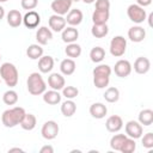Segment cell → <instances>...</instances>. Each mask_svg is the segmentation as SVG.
<instances>
[{"instance_id":"cell-1","label":"cell","mask_w":153,"mask_h":153,"mask_svg":"<svg viewBox=\"0 0 153 153\" xmlns=\"http://www.w3.org/2000/svg\"><path fill=\"white\" fill-rule=\"evenodd\" d=\"M26 114L25 109L22 106H13L5 110L1 115V122L6 128H14L20 123L24 115Z\"/></svg>"},{"instance_id":"cell-2","label":"cell","mask_w":153,"mask_h":153,"mask_svg":"<svg viewBox=\"0 0 153 153\" xmlns=\"http://www.w3.org/2000/svg\"><path fill=\"white\" fill-rule=\"evenodd\" d=\"M26 87H27V91L30 94L39 96V94H43L44 91L47 90V84H45L43 76L41 75V73L33 72L27 76Z\"/></svg>"},{"instance_id":"cell-3","label":"cell","mask_w":153,"mask_h":153,"mask_svg":"<svg viewBox=\"0 0 153 153\" xmlns=\"http://www.w3.org/2000/svg\"><path fill=\"white\" fill-rule=\"evenodd\" d=\"M0 78L8 87H14L18 84L19 73L17 67L11 62H4L0 66Z\"/></svg>"},{"instance_id":"cell-4","label":"cell","mask_w":153,"mask_h":153,"mask_svg":"<svg viewBox=\"0 0 153 153\" xmlns=\"http://www.w3.org/2000/svg\"><path fill=\"white\" fill-rule=\"evenodd\" d=\"M127 16L135 24H141L147 18V13H146L145 8L141 7V6H139L137 4H131V5L128 6V8H127Z\"/></svg>"},{"instance_id":"cell-5","label":"cell","mask_w":153,"mask_h":153,"mask_svg":"<svg viewBox=\"0 0 153 153\" xmlns=\"http://www.w3.org/2000/svg\"><path fill=\"white\" fill-rule=\"evenodd\" d=\"M127 50V39L123 36H115L110 41V54L115 57H121Z\"/></svg>"},{"instance_id":"cell-6","label":"cell","mask_w":153,"mask_h":153,"mask_svg":"<svg viewBox=\"0 0 153 153\" xmlns=\"http://www.w3.org/2000/svg\"><path fill=\"white\" fill-rule=\"evenodd\" d=\"M59 131H60V127L53 120L44 122V124L42 126V129H41V134H42L43 139H45V140H54L59 135Z\"/></svg>"},{"instance_id":"cell-7","label":"cell","mask_w":153,"mask_h":153,"mask_svg":"<svg viewBox=\"0 0 153 153\" xmlns=\"http://www.w3.org/2000/svg\"><path fill=\"white\" fill-rule=\"evenodd\" d=\"M124 130H126V135L128 137H131L134 140L140 139L143 134V127L137 122V121H128L124 126Z\"/></svg>"},{"instance_id":"cell-8","label":"cell","mask_w":153,"mask_h":153,"mask_svg":"<svg viewBox=\"0 0 153 153\" xmlns=\"http://www.w3.org/2000/svg\"><path fill=\"white\" fill-rule=\"evenodd\" d=\"M131 69H133L131 63L128 60H123V59L118 60L115 63V66H114V72L120 78H127V76H129L130 73H131Z\"/></svg>"},{"instance_id":"cell-9","label":"cell","mask_w":153,"mask_h":153,"mask_svg":"<svg viewBox=\"0 0 153 153\" xmlns=\"http://www.w3.org/2000/svg\"><path fill=\"white\" fill-rule=\"evenodd\" d=\"M72 4H73L72 0H54L50 5V8L55 14L65 16L72 8Z\"/></svg>"},{"instance_id":"cell-10","label":"cell","mask_w":153,"mask_h":153,"mask_svg":"<svg viewBox=\"0 0 153 153\" xmlns=\"http://www.w3.org/2000/svg\"><path fill=\"white\" fill-rule=\"evenodd\" d=\"M39 23H41V16L35 10L27 11L23 16V24L27 29H36L39 25Z\"/></svg>"},{"instance_id":"cell-11","label":"cell","mask_w":153,"mask_h":153,"mask_svg":"<svg viewBox=\"0 0 153 153\" xmlns=\"http://www.w3.org/2000/svg\"><path fill=\"white\" fill-rule=\"evenodd\" d=\"M48 24H49V29L51 31L55 32H61L65 27H66V19L63 16H59V14H51L48 19Z\"/></svg>"},{"instance_id":"cell-12","label":"cell","mask_w":153,"mask_h":153,"mask_svg":"<svg viewBox=\"0 0 153 153\" xmlns=\"http://www.w3.org/2000/svg\"><path fill=\"white\" fill-rule=\"evenodd\" d=\"M105 128L110 133L120 131L123 128V120H122V117L118 116V115H112V116L108 117V120L105 122Z\"/></svg>"},{"instance_id":"cell-13","label":"cell","mask_w":153,"mask_h":153,"mask_svg":"<svg viewBox=\"0 0 153 153\" xmlns=\"http://www.w3.org/2000/svg\"><path fill=\"white\" fill-rule=\"evenodd\" d=\"M65 19L69 26H78L79 24H81V22L84 19V14H82L81 10H79V8H71Z\"/></svg>"},{"instance_id":"cell-14","label":"cell","mask_w":153,"mask_h":153,"mask_svg":"<svg viewBox=\"0 0 153 153\" xmlns=\"http://www.w3.org/2000/svg\"><path fill=\"white\" fill-rule=\"evenodd\" d=\"M48 85L51 90L60 91L66 86V80L62 74L60 73H51L48 76Z\"/></svg>"},{"instance_id":"cell-15","label":"cell","mask_w":153,"mask_h":153,"mask_svg":"<svg viewBox=\"0 0 153 153\" xmlns=\"http://www.w3.org/2000/svg\"><path fill=\"white\" fill-rule=\"evenodd\" d=\"M146 37V30L140 26V25H135V26H131L129 30H128V38L134 42V43H140L145 39Z\"/></svg>"},{"instance_id":"cell-16","label":"cell","mask_w":153,"mask_h":153,"mask_svg":"<svg viewBox=\"0 0 153 153\" xmlns=\"http://www.w3.org/2000/svg\"><path fill=\"white\" fill-rule=\"evenodd\" d=\"M61 38L65 43H74L79 38V31L75 26H67L61 31Z\"/></svg>"},{"instance_id":"cell-17","label":"cell","mask_w":153,"mask_h":153,"mask_svg":"<svg viewBox=\"0 0 153 153\" xmlns=\"http://www.w3.org/2000/svg\"><path fill=\"white\" fill-rule=\"evenodd\" d=\"M151 69V61L145 56H140L134 62V71L137 74H146Z\"/></svg>"},{"instance_id":"cell-18","label":"cell","mask_w":153,"mask_h":153,"mask_svg":"<svg viewBox=\"0 0 153 153\" xmlns=\"http://www.w3.org/2000/svg\"><path fill=\"white\" fill-rule=\"evenodd\" d=\"M90 115L93 117V118H97V120H100V118H104L108 114V108L105 104L103 103H93L91 106H90Z\"/></svg>"},{"instance_id":"cell-19","label":"cell","mask_w":153,"mask_h":153,"mask_svg":"<svg viewBox=\"0 0 153 153\" xmlns=\"http://www.w3.org/2000/svg\"><path fill=\"white\" fill-rule=\"evenodd\" d=\"M54 68V59L50 55H42L38 59V71L41 73H49Z\"/></svg>"},{"instance_id":"cell-20","label":"cell","mask_w":153,"mask_h":153,"mask_svg":"<svg viewBox=\"0 0 153 153\" xmlns=\"http://www.w3.org/2000/svg\"><path fill=\"white\" fill-rule=\"evenodd\" d=\"M61 98L62 94H60V92L56 90H49V91L45 90L43 93V102L48 105H56L61 103Z\"/></svg>"},{"instance_id":"cell-21","label":"cell","mask_w":153,"mask_h":153,"mask_svg":"<svg viewBox=\"0 0 153 153\" xmlns=\"http://www.w3.org/2000/svg\"><path fill=\"white\" fill-rule=\"evenodd\" d=\"M53 38V32L47 26H41L36 32V39L37 43L41 45H45L50 39Z\"/></svg>"},{"instance_id":"cell-22","label":"cell","mask_w":153,"mask_h":153,"mask_svg":"<svg viewBox=\"0 0 153 153\" xmlns=\"http://www.w3.org/2000/svg\"><path fill=\"white\" fill-rule=\"evenodd\" d=\"M6 20L11 27H18L23 23V16L18 10H11L6 14Z\"/></svg>"},{"instance_id":"cell-23","label":"cell","mask_w":153,"mask_h":153,"mask_svg":"<svg viewBox=\"0 0 153 153\" xmlns=\"http://www.w3.org/2000/svg\"><path fill=\"white\" fill-rule=\"evenodd\" d=\"M75 68H76V63L74 61V59H65L61 61L60 63V71L62 73V75H72L74 72H75Z\"/></svg>"},{"instance_id":"cell-24","label":"cell","mask_w":153,"mask_h":153,"mask_svg":"<svg viewBox=\"0 0 153 153\" xmlns=\"http://www.w3.org/2000/svg\"><path fill=\"white\" fill-rule=\"evenodd\" d=\"M76 111V104L73 99H66L61 104V114L65 117H72Z\"/></svg>"},{"instance_id":"cell-25","label":"cell","mask_w":153,"mask_h":153,"mask_svg":"<svg viewBox=\"0 0 153 153\" xmlns=\"http://www.w3.org/2000/svg\"><path fill=\"white\" fill-rule=\"evenodd\" d=\"M19 124L24 130H32V129H35V127L37 124V118L33 114H27L26 112Z\"/></svg>"},{"instance_id":"cell-26","label":"cell","mask_w":153,"mask_h":153,"mask_svg":"<svg viewBox=\"0 0 153 153\" xmlns=\"http://www.w3.org/2000/svg\"><path fill=\"white\" fill-rule=\"evenodd\" d=\"M139 123L141 126H145V127H148L153 123V110L151 109H143L139 112Z\"/></svg>"},{"instance_id":"cell-27","label":"cell","mask_w":153,"mask_h":153,"mask_svg":"<svg viewBox=\"0 0 153 153\" xmlns=\"http://www.w3.org/2000/svg\"><path fill=\"white\" fill-rule=\"evenodd\" d=\"M110 17V11H100L94 10L92 13V22L93 24H106Z\"/></svg>"},{"instance_id":"cell-28","label":"cell","mask_w":153,"mask_h":153,"mask_svg":"<svg viewBox=\"0 0 153 153\" xmlns=\"http://www.w3.org/2000/svg\"><path fill=\"white\" fill-rule=\"evenodd\" d=\"M43 55V48L41 44H30L26 49V56L31 60H38Z\"/></svg>"},{"instance_id":"cell-29","label":"cell","mask_w":153,"mask_h":153,"mask_svg":"<svg viewBox=\"0 0 153 153\" xmlns=\"http://www.w3.org/2000/svg\"><path fill=\"white\" fill-rule=\"evenodd\" d=\"M109 27L106 24H93L91 27V35L94 38H103L108 35Z\"/></svg>"},{"instance_id":"cell-30","label":"cell","mask_w":153,"mask_h":153,"mask_svg":"<svg viewBox=\"0 0 153 153\" xmlns=\"http://www.w3.org/2000/svg\"><path fill=\"white\" fill-rule=\"evenodd\" d=\"M90 59L94 63H100L105 59V50L102 47H93L90 51Z\"/></svg>"},{"instance_id":"cell-31","label":"cell","mask_w":153,"mask_h":153,"mask_svg":"<svg viewBox=\"0 0 153 153\" xmlns=\"http://www.w3.org/2000/svg\"><path fill=\"white\" fill-rule=\"evenodd\" d=\"M65 53L69 59H76L81 55V47L75 42L74 43H68L66 49H65Z\"/></svg>"},{"instance_id":"cell-32","label":"cell","mask_w":153,"mask_h":153,"mask_svg":"<svg viewBox=\"0 0 153 153\" xmlns=\"http://www.w3.org/2000/svg\"><path fill=\"white\" fill-rule=\"evenodd\" d=\"M93 75V85L97 88H105L110 82V76L104 74H92Z\"/></svg>"},{"instance_id":"cell-33","label":"cell","mask_w":153,"mask_h":153,"mask_svg":"<svg viewBox=\"0 0 153 153\" xmlns=\"http://www.w3.org/2000/svg\"><path fill=\"white\" fill-rule=\"evenodd\" d=\"M104 99L108 103H116L120 99V91L117 87H108L104 92Z\"/></svg>"},{"instance_id":"cell-34","label":"cell","mask_w":153,"mask_h":153,"mask_svg":"<svg viewBox=\"0 0 153 153\" xmlns=\"http://www.w3.org/2000/svg\"><path fill=\"white\" fill-rule=\"evenodd\" d=\"M126 139H127V135L126 134H115L110 139V147H111V149L120 151Z\"/></svg>"},{"instance_id":"cell-35","label":"cell","mask_w":153,"mask_h":153,"mask_svg":"<svg viewBox=\"0 0 153 153\" xmlns=\"http://www.w3.org/2000/svg\"><path fill=\"white\" fill-rule=\"evenodd\" d=\"M2 102L6 105H14L18 102V93L14 90H7L2 94Z\"/></svg>"},{"instance_id":"cell-36","label":"cell","mask_w":153,"mask_h":153,"mask_svg":"<svg viewBox=\"0 0 153 153\" xmlns=\"http://www.w3.org/2000/svg\"><path fill=\"white\" fill-rule=\"evenodd\" d=\"M135 149H136V142H135V140L127 136V139L124 140V142H123L120 152H122V153H133Z\"/></svg>"},{"instance_id":"cell-37","label":"cell","mask_w":153,"mask_h":153,"mask_svg":"<svg viewBox=\"0 0 153 153\" xmlns=\"http://www.w3.org/2000/svg\"><path fill=\"white\" fill-rule=\"evenodd\" d=\"M61 91H62V96L66 99H74L79 94V90L75 86H65Z\"/></svg>"},{"instance_id":"cell-38","label":"cell","mask_w":153,"mask_h":153,"mask_svg":"<svg viewBox=\"0 0 153 153\" xmlns=\"http://www.w3.org/2000/svg\"><path fill=\"white\" fill-rule=\"evenodd\" d=\"M111 73H112L111 67L109 65H104V63L98 65L92 71V74H104V75H109V76L111 75Z\"/></svg>"},{"instance_id":"cell-39","label":"cell","mask_w":153,"mask_h":153,"mask_svg":"<svg viewBox=\"0 0 153 153\" xmlns=\"http://www.w3.org/2000/svg\"><path fill=\"white\" fill-rule=\"evenodd\" d=\"M141 143L145 148L151 149L153 148V133H146L143 136H141Z\"/></svg>"},{"instance_id":"cell-40","label":"cell","mask_w":153,"mask_h":153,"mask_svg":"<svg viewBox=\"0 0 153 153\" xmlns=\"http://www.w3.org/2000/svg\"><path fill=\"white\" fill-rule=\"evenodd\" d=\"M20 5L24 10H27V11H31V10H35L38 5V0H22L20 1Z\"/></svg>"},{"instance_id":"cell-41","label":"cell","mask_w":153,"mask_h":153,"mask_svg":"<svg viewBox=\"0 0 153 153\" xmlns=\"http://www.w3.org/2000/svg\"><path fill=\"white\" fill-rule=\"evenodd\" d=\"M96 10L100 11H110V1L109 0H96Z\"/></svg>"},{"instance_id":"cell-42","label":"cell","mask_w":153,"mask_h":153,"mask_svg":"<svg viewBox=\"0 0 153 153\" xmlns=\"http://www.w3.org/2000/svg\"><path fill=\"white\" fill-rule=\"evenodd\" d=\"M39 152H41V153H53V152H54V148H53V146H50V145H45V146H43V147L39 149Z\"/></svg>"},{"instance_id":"cell-43","label":"cell","mask_w":153,"mask_h":153,"mask_svg":"<svg viewBox=\"0 0 153 153\" xmlns=\"http://www.w3.org/2000/svg\"><path fill=\"white\" fill-rule=\"evenodd\" d=\"M136 4L145 8V7H147V6H149L152 4V0H136Z\"/></svg>"},{"instance_id":"cell-44","label":"cell","mask_w":153,"mask_h":153,"mask_svg":"<svg viewBox=\"0 0 153 153\" xmlns=\"http://www.w3.org/2000/svg\"><path fill=\"white\" fill-rule=\"evenodd\" d=\"M12 152H24L23 148H19V147H13V148H10L8 149V153H12Z\"/></svg>"},{"instance_id":"cell-45","label":"cell","mask_w":153,"mask_h":153,"mask_svg":"<svg viewBox=\"0 0 153 153\" xmlns=\"http://www.w3.org/2000/svg\"><path fill=\"white\" fill-rule=\"evenodd\" d=\"M4 17H5V10H4L2 6H0V20H1Z\"/></svg>"},{"instance_id":"cell-46","label":"cell","mask_w":153,"mask_h":153,"mask_svg":"<svg viewBox=\"0 0 153 153\" xmlns=\"http://www.w3.org/2000/svg\"><path fill=\"white\" fill-rule=\"evenodd\" d=\"M152 18H153V13H149L148 18H146V19H148V24H149V26H152Z\"/></svg>"},{"instance_id":"cell-47","label":"cell","mask_w":153,"mask_h":153,"mask_svg":"<svg viewBox=\"0 0 153 153\" xmlns=\"http://www.w3.org/2000/svg\"><path fill=\"white\" fill-rule=\"evenodd\" d=\"M81 1H84L85 4H93L96 0H81Z\"/></svg>"},{"instance_id":"cell-48","label":"cell","mask_w":153,"mask_h":153,"mask_svg":"<svg viewBox=\"0 0 153 153\" xmlns=\"http://www.w3.org/2000/svg\"><path fill=\"white\" fill-rule=\"evenodd\" d=\"M73 2H78V1H81V0H72Z\"/></svg>"},{"instance_id":"cell-49","label":"cell","mask_w":153,"mask_h":153,"mask_svg":"<svg viewBox=\"0 0 153 153\" xmlns=\"http://www.w3.org/2000/svg\"><path fill=\"white\" fill-rule=\"evenodd\" d=\"M6 1H8V0H0V2H6Z\"/></svg>"},{"instance_id":"cell-50","label":"cell","mask_w":153,"mask_h":153,"mask_svg":"<svg viewBox=\"0 0 153 153\" xmlns=\"http://www.w3.org/2000/svg\"><path fill=\"white\" fill-rule=\"evenodd\" d=\"M0 82H1V78H0Z\"/></svg>"},{"instance_id":"cell-51","label":"cell","mask_w":153,"mask_h":153,"mask_svg":"<svg viewBox=\"0 0 153 153\" xmlns=\"http://www.w3.org/2000/svg\"><path fill=\"white\" fill-rule=\"evenodd\" d=\"M0 60H1V55H0Z\"/></svg>"}]
</instances>
